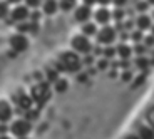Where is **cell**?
Returning <instances> with one entry per match:
<instances>
[{"instance_id": "obj_27", "label": "cell", "mask_w": 154, "mask_h": 139, "mask_svg": "<svg viewBox=\"0 0 154 139\" xmlns=\"http://www.w3.org/2000/svg\"><path fill=\"white\" fill-rule=\"evenodd\" d=\"M42 4V0H25V5L27 7H38V5Z\"/></svg>"}, {"instance_id": "obj_4", "label": "cell", "mask_w": 154, "mask_h": 139, "mask_svg": "<svg viewBox=\"0 0 154 139\" xmlns=\"http://www.w3.org/2000/svg\"><path fill=\"white\" fill-rule=\"evenodd\" d=\"M72 45L77 52H82V54H87L89 50L92 49V45H91V42H89V39H87V35H77L75 39L72 40Z\"/></svg>"}, {"instance_id": "obj_41", "label": "cell", "mask_w": 154, "mask_h": 139, "mask_svg": "<svg viewBox=\"0 0 154 139\" xmlns=\"http://www.w3.org/2000/svg\"><path fill=\"white\" fill-rule=\"evenodd\" d=\"M97 2H99L100 5H107L109 2H112V0H97Z\"/></svg>"}, {"instance_id": "obj_21", "label": "cell", "mask_w": 154, "mask_h": 139, "mask_svg": "<svg viewBox=\"0 0 154 139\" xmlns=\"http://www.w3.org/2000/svg\"><path fill=\"white\" fill-rule=\"evenodd\" d=\"M112 17H114V19L117 20V22H122V19L126 17V10H122L121 7H117L114 12H112Z\"/></svg>"}, {"instance_id": "obj_31", "label": "cell", "mask_w": 154, "mask_h": 139, "mask_svg": "<svg viewBox=\"0 0 154 139\" xmlns=\"http://www.w3.org/2000/svg\"><path fill=\"white\" fill-rule=\"evenodd\" d=\"M144 44H146V47L154 45V35H151V37H144Z\"/></svg>"}, {"instance_id": "obj_49", "label": "cell", "mask_w": 154, "mask_h": 139, "mask_svg": "<svg viewBox=\"0 0 154 139\" xmlns=\"http://www.w3.org/2000/svg\"><path fill=\"white\" fill-rule=\"evenodd\" d=\"M149 2V5H154V0H147Z\"/></svg>"}, {"instance_id": "obj_7", "label": "cell", "mask_w": 154, "mask_h": 139, "mask_svg": "<svg viewBox=\"0 0 154 139\" xmlns=\"http://www.w3.org/2000/svg\"><path fill=\"white\" fill-rule=\"evenodd\" d=\"M10 45L15 52H22V50H25L29 47V42L22 34H19V35H14V37L10 39Z\"/></svg>"}, {"instance_id": "obj_12", "label": "cell", "mask_w": 154, "mask_h": 139, "mask_svg": "<svg viewBox=\"0 0 154 139\" xmlns=\"http://www.w3.org/2000/svg\"><path fill=\"white\" fill-rule=\"evenodd\" d=\"M136 25H137L141 30H147V29H151L152 25H151V17H147V15H139L137 19H136Z\"/></svg>"}, {"instance_id": "obj_44", "label": "cell", "mask_w": 154, "mask_h": 139, "mask_svg": "<svg viewBox=\"0 0 154 139\" xmlns=\"http://www.w3.org/2000/svg\"><path fill=\"white\" fill-rule=\"evenodd\" d=\"M126 14H127V15H131V17H132V15H134V8L131 7V8H129V10L126 12Z\"/></svg>"}, {"instance_id": "obj_35", "label": "cell", "mask_w": 154, "mask_h": 139, "mask_svg": "<svg viewBox=\"0 0 154 139\" xmlns=\"http://www.w3.org/2000/svg\"><path fill=\"white\" fill-rule=\"evenodd\" d=\"M134 23H136L134 20H127V22L124 23V29H126V30H131V29L134 27Z\"/></svg>"}, {"instance_id": "obj_16", "label": "cell", "mask_w": 154, "mask_h": 139, "mask_svg": "<svg viewBox=\"0 0 154 139\" xmlns=\"http://www.w3.org/2000/svg\"><path fill=\"white\" fill-rule=\"evenodd\" d=\"M59 7L67 12V10L75 7V0H59Z\"/></svg>"}, {"instance_id": "obj_2", "label": "cell", "mask_w": 154, "mask_h": 139, "mask_svg": "<svg viewBox=\"0 0 154 139\" xmlns=\"http://www.w3.org/2000/svg\"><path fill=\"white\" fill-rule=\"evenodd\" d=\"M60 62L66 66L67 70H70V72H77L79 70V67H81V62H79V59H77L75 54H64L60 57Z\"/></svg>"}, {"instance_id": "obj_28", "label": "cell", "mask_w": 154, "mask_h": 139, "mask_svg": "<svg viewBox=\"0 0 154 139\" xmlns=\"http://www.w3.org/2000/svg\"><path fill=\"white\" fill-rule=\"evenodd\" d=\"M29 19H30L32 22H37V20L40 19V12H37V10L30 12V15H29Z\"/></svg>"}, {"instance_id": "obj_51", "label": "cell", "mask_w": 154, "mask_h": 139, "mask_svg": "<svg viewBox=\"0 0 154 139\" xmlns=\"http://www.w3.org/2000/svg\"><path fill=\"white\" fill-rule=\"evenodd\" d=\"M151 29H152V35H154V25H152V27H151Z\"/></svg>"}, {"instance_id": "obj_33", "label": "cell", "mask_w": 154, "mask_h": 139, "mask_svg": "<svg viewBox=\"0 0 154 139\" xmlns=\"http://www.w3.org/2000/svg\"><path fill=\"white\" fill-rule=\"evenodd\" d=\"M119 66L122 67V69H129V66H131V62L127 60V59H122V60L119 62Z\"/></svg>"}, {"instance_id": "obj_42", "label": "cell", "mask_w": 154, "mask_h": 139, "mask_svg": "<svg viewBox=\"0 0 154 139\" xmlns=\"http://www.w3.org/2000/svg\"><path fill=\"white\" fill-rule=\"evenodd\" d=\"M127 37H131V35H127L126 32H124V34H122V32H121V40H126Z\"/></svg>"}, {"instance_id": "obj_47", "label": "cell", "mask_w": 154, "mask_h": 139, "mask_svg": "<svg viewBox=\"0 0 154 139\" xmlns=\"http://www.w3.org/2000/svg\"><path fill=\"white\" fill-rule=\"evenodd\" d=\"M151 122H152V124H154V111H152V112H151Z\"/></svg>"}, {"instance_id": "obj_1", "label": "cell", "mask_w": 154, "mask_h": 139, "mask_svg": "<svg viewBox=\"0 0 154 139\" xmlns=\"http://www.w3.org/2000/svg\"><path fill=\"white\" fill-rule=\"evenodd\" d=\"M32 97H34V100L37 102L38 107H42V104L50 97V89H49V85H47L45 82H44V84L35 85L34 89H32Z\"/></svg>"}, {"instance_id": "obj_17", "label": "cell", "mask_w": 154, "mask_h": 139, "mask_svg": "<svg viewBox=\"0 0 154 139\" xmlns=\"http://www.w3.org/2000/svg\"><path fill=\"white\" fill-rule=\"evenodd\" d=\"M82 32L84 35H96L97 34V27L94 23H85L84 27H82Z\"/></svg>"}, {"instance_id": "obj_53", "label": "cell", "mask_w": 154, "mask_h": 139, "mask_svg": "<svg viewBox=\"0 0 154 139\" xmlns=\"http://www.w3.org/2000/svg\"><path fill=\"white\" fill-rule=\"evenodd\" d=\"M20 139H25V137H20Z\"/></svg>"}, {"instance_id": "obj_38", "label": "cell", "mask_w": 154, "mask_h": 139, "mask_svg": "<svg viewBox=\"0 0 154 139\" xmlns=\"http://www.w3.org/2000/svg\"><path fill=\"white\" fill-rule=\"evenodd\" d=\"M143 81H144V76L137 77V79H136V82H134V87H136V85H139V84H143Z\"/></svg>"}, {"instance_id": "obj_13", "label": "cell", "mask_w": 154, "mask_h": 139, "mask_svg": "<svg viewBox=\"0 0 154 139\" xmlns=\"http://www.w3.org/2000/svg\"><path fill=\"white\" fill-rule=\"evenodd\" d=\"M10 114H12V111H10L7 102H0V121H2V122H4V121H8L10 119Z\"/></svg>"}, {"instance_id": "obj_18", "label": "cell", "mask_w": 154, "mask_h": 139, "mask_svg": "<svg viewBox=\"0 0 154 139\" xmlns=\"http://www.w3.org/2000/svg\"><path fill=\"white\" fill-rule=\"evenodd\" d=\"M10 15L8 12V2H0V19H7Z\"/></svg>"}, {"instance_id": "obj_23", "label": "cell", "mask_w": 154, "mask_h": 139, "mask_svg": "<svg viewBox=\"0 0 154 139\" xmlns=\"http://www.w3.org/2000/svg\"><path fill=\"white\" fill-rule=\"evenodd\" d=\"M141 137H143V139H152V137H154L152 129H149V128H141Z\"/></svg>"}, {"instance_id": "obj_3", "label": "cell", "mask_w": 154, "mask_h": 139, "mask_svg": "<svg viewBox=\"0 0 154 139\" xmlns=\"http://www.w3.org/2000/svg\"><path fill=\"white\" fill-rule=\"evenodd\" d=\"M10 131L15 136H19V137H23V136L29 134V131H30V122L29 121H23V119H19L10 126Z\"/></svg>"}, {"instance_id": "obj_10", "label": "cell", "mask_w": 154, "mask_h": 139, "mask_svg": "<svg viewBox=\"0 0 154 139\" xmlns=\"http://www.w3.org/2000/svg\"><path fill=\"white\" fill-rule=\"evenodd\" d=\"M112 17V12H109L107 8H100V10L96 12V20L99 23H107Z\"/></svg>"}, {"instance_id": "obj_26", "label": "cell", "mask_w": 154, "mask_h": 139, "mask_svg": "<svg viewBox=\"0 0 154 139\" xmlns=\"http://www.w3.org/2000/svg\"><path fill=\"white\" fill-rule=\"evenodd\" d=\"M57 72H59V70H54V69H49V70H47V77H49L50 82L59 81V79H57Z\"/></svg>"}, {"instance_id": "obj_36", "label": "cell", "mask_w": 154, "mask_h": 139, "mask_svg": "<svg viewBox=\"0 0 154 139\" xmlns=\"http://www.w3.org/2000/svg\"><path fill=\"white\" fill-rule=\"evenodd\" d=\"M112 2H114L117 7H124V5L127 4V0H112Z\"/></svg>"}, {"instance_id": "obj_39", "label": "cell", "mask_w": 154, "mask_h": 139, "mask_svg": "<svg viewBox=\"0 0 154 139\" xmlns=\"http://www.w3.org/2000/svg\"><path fill=\"white\" fill-rule=\"evenodd\" d=\"M96 2H97V0H84V4L87 5V7H91V5H94Z\"/></svg>"}, {"instance_id": "obj_34", "label": "cell", "mask_w": 154, "mask_h": 139, "mask_svg": "<svg viewBox=\"0 0 154 139\" xmlns=\"http://www.w3.org/2000/svg\"><path fill=\"white\" fill-rule=\"evenodd\" d=\"M107 66H109V60H107V59H104V60H100V62H99V69H100V70L107 69Z\"/></svg>"}, {"instance_id": "obj_15", "label": "cell", "mask_w": 154, "mask_h": 139, "mask_svg": "<svg viewBox=\"0 0 154 139\" xmlns=\"http://www.w3.org/2000/svg\"><path fill=\"white\" fill-rule=\"evenodd\" d=\"M136 67H137V69H147V67H149V60H147L146 57H144V55H139L137 59H136Z\"/></svg>"}, {"instance_id": "obj_5", "label": "cell", "mask_w": 154, "mask_h": 139, "mask_svg": "<svg viewBox=\"0 0 154 139\" xmlns=\"http://www.w3.org/2000/svg\"><path fill=\"white\" fill-rule=\"evenodd\" d=\"M116 39V29L114 27H104L100 32H97V40L100 44H111Z\"/></svg>"}, {"instance_id": "obj_52", "label": "cell", "mask_w": 154, "mask_h": 139, "mask_svg": "<svg viewBox=\"0 0 154 139\" xmlns=\"http://www.w3.org/2000/svg\"><path fill=\"white\" fill-rule=\"evenodd\" d=\"M152 19H154V12H152Z\"/></svg>"}, {"instance_id": "obj_24", "label": "cell", "mask_w": 154, "mask_h": 139, "mask_svg": "<svg viewBox=\"0 0 154 139\" xmlns=\"http://www.w3.org/2000/svg\"><path fill=\"white\" fill-rule=\"evenodd\" d=\"M149 8V2H136V10L137 12H141V14H144V12Z\"/></svg>"}, {"instance_id": "obj_32", "label": "cell", "mask_w": 154, "mask_h": 139, "mask_svg": "<svg viewBox=\"0 0 154 139\" xmlns=\"http://www.w3.org/2000/svg\"><path fill=\"white\" fill-rule=\"evenodd\" d=\"M122 81H131V77H132V74H131V70H126V72H122Z\"/></svg>"}, {"instance_id": "obj_40", "label": "cell", "mask_w": 154, "mask_h": 139, "mask_svg": "<svg viewBox=\"0 0 154 139\" xmlns=\"http://www.w3.org/2000/svg\"><path fill=\"white\" fill-rule=\"evenodd\" d=\"M77 79H79V82H85V79H87V77H85V74H81Z\"/></svg>"}, {"instance_id": "obj_6", "label": "cell", "mask_w": 154, "mask_h": 139, "mask_svg": "<svg viewBox=\"0 0 154 139\" xmlns=\"http://www.w3.org/2000/svg\"><path fill=\"white\" fill-rule=\"evenodd\" d=\"M29 15H30V14H29V7H27V5H25V7H23V5L15 7L14 10L10 12V19L14 20V22H23L25 19H29Z\"/></svg>"}, {"instance_id": "obj_46", "label": "cell", "mask_w": 154, "mask_h": 139, "mask_svg": "<svg viewBox=\"0 0 154 139\" xmlns=\"http://www.w3.org/2000/svg\"><path fill=\"white\" fill-rule=\"evenodd\" d=\"M5 131H7V128H5L4 124H0V132H5Z\"/></svg>"}, {"instance_id": "obj_11", "label": "cell", "mask_w": 154, "mask_h": 139, "mask_svg": "<svg viewBox=\"0 0 154 139\" xmlns=\"http://www.w3.org/2000/svg\"><path fill=\"white\" fill-rule=\"evenodd\" d=\"M44 12L45 14H49V15H52V14H55L59 8V2L57 0H44V5H42Z\"/></svg>"}, {"instance_id": "obj_50", "label": "cell", "mask_w": 154, "mask_h": 139, "mask_svg": "<svg viewBox=\"0 0 154 139\" xmlns=\"http://www.w3.org/2000/svg\"><path fill=\"white\" fill-rule=\"evenodd\" d=\"M0 139H8V137H5V136H0Z\"/></svg>"}, {"instance_id": "obj_19", "label": "cell", "mask_w": 154, "mask_h": 139, "mask_svg": "<svg viewBox=\"0 0 154 139\" xmlns=\"http://www.w3.org/2000/svg\"><path fill=\"white\" fill-rule=\"evenodd\" d=\"M17 30L20 32V34H25V32H30L32 30V22H19V25H17Z\"/></svg>"}, {"instance_id": "obj_9", "label": "cell", "mask_w": 154, "mask_h": 139, "mask_svg": "<svg viewBox=\"0 0 154 139\" xmlns=\"http://www.w3.org/2000/svg\"><path fill=\"white\" fill-rule=\"evenodd\" d=\"M14 100H17L19 107L23 109V111H29V109L32 107V99L27 96H23L22 92H19V96H14Z\"/></svg>"}, {"instance_id": "obj_43", "label": "cell", "mask_w": 154, "mask_h": 139, "mask_svg": "<svg viewBox=\"0 0 154 139\" xmlns=\"http://www.w3.org/2000/svg\"><path fill=\"white\" fill-rule=\"evenodd\" d=\"M91 62H92V57H91V55L84 59V64H91Z\"/></svg>"}, {"instance_id": "obj_37", "label": "cell", "mask_w": 154, "mask_h": 139, "mask_svg": "<svg viewBox=\"0 0 154 139\" xmlns=\"http://www.w3.org/2000/svg\"><path fill=\"white\" fill-rule=\"evenodd\" d=\"M37 30H38V23L37 22H32V34H37Z\"/></svg>"}, {"instance_id": "obj_29", "label": "cell", "mask_w": 154, "mask_h": 139, "mask_svg": "<svg viewBox=\"0 0 154 139\" xmlns=\"http://www.w3.org/2000/svg\"><path fill=\"white\" fill-rule=\"evenodd\" d=\"M134 52H136V54H139V55H143L144 52H146V47H144V45H139V44H136Z\"/></svg>"}, {"instance_id": "obj_8", "label": "cell", "mask_w": 154, "mask_h": 139, "mask_svg": "<svg viewBox=\"0 0 154 139\" xmlns=\"http://www.w3.org/2000/svg\"><path fill=\"white\" fill-rule=\"evenodd\" d=\"M91 15H92V10L87 7V5H82V7H79L75 10V14H74V17H75L77 22H87L89 19H91Z\"/></svg>"}, {"instance_id": "obj_30", "label": "cell", "mask_w": 154, "mask_h": 139, "mask_svg": "<svg viewBox=\"0 0 154 139\" xmlns=\"http://www.w3.org/2000/svg\"><path fill=\"white\" fill-rule=\"evenodd\" d=\"M37 116H38V114H37V111H30V109L27 111V119H29V121L37 119Z\"/></svg>"}, {"instance_id": "obj_45", "label": "cell", "mask_w": 154, "mask_h": 139, "mask_svg": "<svg viewBox=\"0 0 154 139\" xmlns=\"http://www.w3.org/2000/svg\"><path fill=\"white\" fill-rule=\"evenodd\" d=\"M8 4H20V2H22V0H7Z\"/></svg>"}, {"instance_id": "obj_48", "label": "cell", "mask_w": 154, "mask_h": 139, "mask_svg": "<svg viewBox=\"0 0 154 139\" xmlns=\"http://www.w3.org/2000/svg\"><path fill=\"white\" fill-rule=\"evenodd\" d=\"M127 139H137L136 136H127Z\"/></svg>"}, {"instance_id": "obj_25", "label": "cell", "mask_w": 154, "mask_h": 139, "mask_svg": "<svg viewBox=\"0 0 154 139\" xmlns=\"http://www.w3.org/2000/svg\"><path fill=\"white\" fill-rule=\"evenodd\" d=\"M102 54H104L107 59H111V57H114V55L117 54V49H112V47H107V49H104V50H102Z\"/></svg>"}, {"instance_id": "obj_22", "label": "cell", "mask_w": 154, "mask_h": 139, "mask_svg": "<svg viewBox=\"0 0 154 139\" xmlns=\"http://www.w3.org/2000/svg\"><path fill=\"white\" fill-rule=\"evenodd\" d=\"M131 39L134 40L136 44H139L141 40H144V37H143V30H141V29H137V30H134V32L131 34Z\"/></svg>"}, {"instance_id": "obj_14", "label": "cell", "mask_w": 154, "mask_h": 139, "mask_svg": "<svg viewBox=\"0 0 154 139\" xmlns=\"http://www.w3.org/2000/svg\"><path fill=\"white\" fill-rule=\"evenodd\" d=\"M131 47H127L126 44H121L119 47H117V54L121 55V59H129L131 57Z\"/></svg>"}, {"instance_id": "obj_20", "label": "cell", "mask_w": 154, "mask_h": 139, "mask_svg": "<svg viewBox=\"0 0 154 139\" xmlns=\"http://www.w3.org/2000/svg\"><path fill=\"white\" fill-rule=\"evenodd\" d=\"M54 84H55V91L57 92H66L67 91V81H64V79H59Z\"/></svg>"}]
</instances>
